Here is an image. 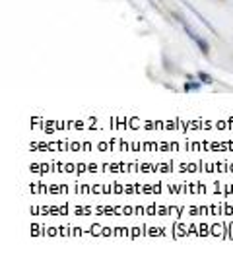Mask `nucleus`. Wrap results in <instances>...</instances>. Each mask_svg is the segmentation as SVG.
Segmentation results:
<instances>
[{
	"label": "nucleus",
	"mask_w": 233,
	"mask_h": 260,
	"mask_svg": "<svg viewBox=\"0 0 233 260\" xmlns=\"http://www.w3.org/2000/svg\"><path fill=\"white\" fill-rule=\"evenodd\" d=\"M200 87V84H187V86H185V89H187V91H190V89H198Z\"/></svg>",
	"instance_id": "7ed1b4c3"
},
{
	"label": "nucleus",
	"mask_w": 233,
	"mask_h": 260,
	"mask_svg": "<svg viewBox=\"0 0 233 260\" xmlns=\"http://www.w3.org/2000/svg\"><path fill=\"white\" fill-rule=\"evenodd\" d=\"M179 22L183 23V27H185V31H187V35H189L190 39H192V41H194V43H196V45L200 47V51H202L204 54H208V51H210V47H208V43H206V41H204V39H202V37H200L198 33L194 31V29H192V27H190L189 23L185 22L183 18H179Z\"/></svg>",
	"instance_id": "f257e3e1"
},
{
	"label": "nucleus",
	"mask_w": 233,
	"mask_h": 260,
	"mask_svg": "<svg viewBox=\"0 0 233 260\" xmlns=\"http://www.w3.org/2000/svg\"><path fill=\"white\" fill-rule=\"evenodd\" d=\"M148 2H150V4H154V0H148Z\"/></svg>",
	"instance_id": "20e7f679"
},
{
	"label": "nucleus",
	"mask_w": 233,
	"mask_h": 260,
	"mask_svg": "<svg viewBox=\"0 0 233 260\" xmlns=\"http://www.w3.org/2000/svg\"><path fill=\"white\" fill-rule=\"evenodd\" d=\"M198 78L204 82V84H212V78L208 74H204V72H198Z\"/></svg>",
	"instance_id": "f03ea898"
}]
</instances>
